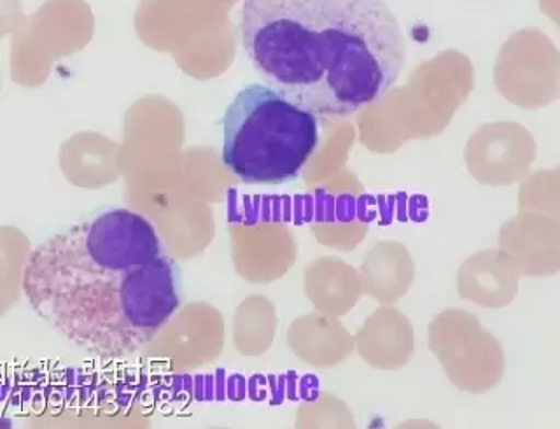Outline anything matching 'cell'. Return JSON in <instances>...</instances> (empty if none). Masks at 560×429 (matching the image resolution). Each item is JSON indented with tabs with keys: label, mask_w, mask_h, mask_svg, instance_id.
I'll list each match as a JSON object with an SVG mask.
<instances>
[{
	"label": "cell",
	"mask_w": 560,
	"mask_h": 429,
	"mask_svg": "<svg viewBox=\"0 0 560 429\" xmlns=\"http://www.w3.org/2000/svg\"><path fill=\"white\" fill-rule=\"evenodd\" d=\"M319 118L268 84L236 93L223 118L224 169L245 184L291 183L319 146Z\"/></svg>",
	"instance_id": "3"
},
{
	"label": "cell",
	"mask_w": 560,
	"mask_h": 429,
	"mask_svg": "<svg viewBox=\"0 0 560 429\" xmlns=\"http://www.w3.org/2000/svg\"><path fill=\"white\" fill-rule=\"evenodd\" d=\"M241 37L262 81L317 118L381 101L407 61L385 0H244Z\"/></svg>",
	"instance_id": "2"
},
{
	"label": "cell",
	"mask_w": 560,
	"mask_h": 429,
	"mask_svg": "<svg viewBox=\"0 0 560 429\" xmlns=\"http://www.w3.org/2000/svg\"><path fill=\"white\" fill-rule=\"evenodd\" d=\"M22 288L40 320L86 355L128 358L183 305L180 271L156 227L109 209L32 251Z\"/></svg>",
	"instance_id": "1"
}]
</instances>
